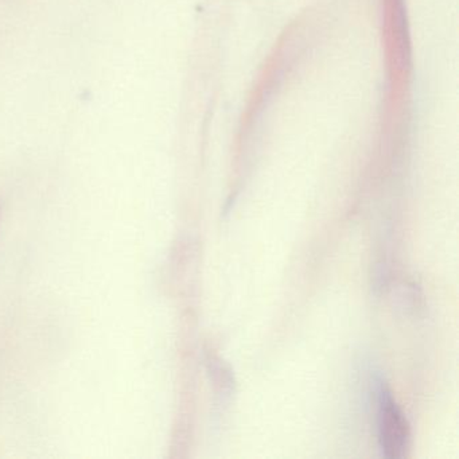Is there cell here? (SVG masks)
Instances as JSON below:
<instances>
[{"mask_svg":"<svg viewBox=\"0 0 459 459\" xmlns=\"http://www.w3.org/2000/svg\"><path fill=\"white\" fill-rule=\"evenodd\" d=\"M380 407L381 447L385 450V455L389 458L402 456L403 450L407 446V421L394 404L391 394H388L385 389H381Z\"/></svg>","mask_w":459,"mask_h":459,"instance_id":"cell-1","label":"cell"}]
</instances>
